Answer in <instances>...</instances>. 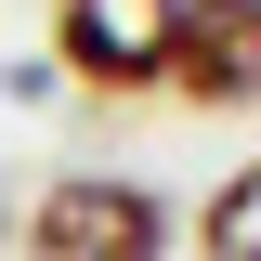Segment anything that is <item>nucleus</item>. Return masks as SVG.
Instances as JSON below:
<instances>
[{
	"label": "nucleus",
	"mask_w": 261,
	"mask_h": 261,
	"mask_svg": "<svg viewBox=\"0 0 261 261\" xmlns=\"http://www.w3.org/2000/svg\"><path fill=\"white\" fill-rule=\"evenodd\" d=\"M27 261H170V209L118 170H65L27 222Z\"/></svg>",
	"instance_id": "obj_1"
},
{
	"label": "nucleus",
	"mask_w": 261,
	"mask_h": 261,
	"mask_svg": "<svg viewBox=\"0 0 261 261\" xmlns=\"http://www.w3.org/2000/svg\"><path fill=\"white\" fill-rule=\"evenodd\" d=\"M157 92H183V105H261V0H183Z\"/></svg>",
	"instance_id": "obj_3"
},
{
	"label": "nucleus",
	"mask_w": 261,
	"mask_h": 261,
	"mask_svg": "<svg viewBox=\"0 0 261 261\" xmlns=\"http://www.w3.org/2000/svg\"><path fill=\"white\" fill-rule=\"evenodd\" d=\"M170 13L183 0H65L53 13V65L92 92H157L170 79Z\"/></svg>",
	"instance_id": "obj_2"
},
{
	"label": "nucleus",
	"mask_w": 261,
	"mask_h": 261,
	"mask_svg": "<svg viewBox=\"0 0 261 261\" xmlns=\"http://www.w3.org/2000/svg\"><path fill=\"white\" fill-rule=\"evenodd\" d=\"M196 248H209V261H261V157L235 170L222 196H209V222H196Z\"/></svg>",
	"instance_id": "obj_4"
}]
</instances>
